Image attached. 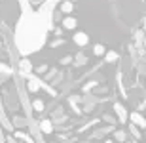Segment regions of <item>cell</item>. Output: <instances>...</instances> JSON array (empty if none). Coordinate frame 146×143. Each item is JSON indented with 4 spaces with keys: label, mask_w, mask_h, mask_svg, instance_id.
<instances>
[{
    "label": "cell",
    "mask_w": 146,
    "mask_h": 143,
    "mask_svg": "<svg viewBox=\"0 0 146 143\" xmlns=\"http://www.w3.org/2000/svg\"><path fill=\"white\" fill-rule=\"evenodd\" d=\"M76 25H78L76 19H74V17H70V15H66L65 19H63V27H65V29H76Z\"/></svg>",
    "instance_id": "2"
},
{
    "label": "cell",
    "mask_w": 146,
    "mask_h": 143,
    "mask_svg": "<svg viewBox=\"0 0 146 143\" xmlns=\"http://www.w3.org/2000/svg\"><path fill=\"white\" fill-rule=\"evenodd\" d=\"M106 59H108V61H114V59H116V54H114V52H110V54L106 55Z\"/></svg>",
    "instance_id": "5"
},
{
    "label": "cell",
    "mask_w": 146,
    "mask_h": 143,
    "mask_svg": "<svg viewBox=\"0 0 146 143\" xmlns=\"http://www.w3.org/2000/svg\"><path fill=\"white\" fill-rule=\"evenodd\" d=\"M61 10L65 11V13H70V11L74 10V4H72L70 0H65V2H63V4H61Z\"/></svg>",
    "instance_id": "3"
},
{
    "label": "cell",
    "mask_w": 146,
    "mask_h": 143,
    "mask_svg": "<svg viewBox=\"0 0 146 143\" xmlns=\"http://www.w3.org/2000/svg\"><path fill=\"white\" fill-rule=\"evenodd\" d=\"M87 42H89V36H87L86 33H76V34H74V44H78V46H86Z\"/></svg>",
    "instance_id": "1"
},
{
    "label": "cell",
    "mask_w": 146,
    "mask_h": 143,
    "mask_svg": "<svg viewBox=\"0 0 146 143\" xmlns=\"http://www.w3.org/2000/svg\"><path fill=\"white\" fill-rule=\"evenodd\" d=\"M95 54H97V55H103L104 54V46L97 44V46H95Z\"/></svg>",
    "instance_id": "4"
}]
</instances>
